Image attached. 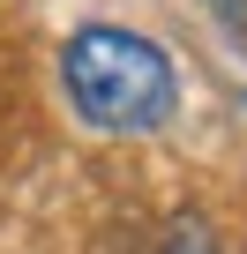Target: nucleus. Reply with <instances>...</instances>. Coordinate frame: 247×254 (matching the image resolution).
Here are the masks:
<instances>
[{"label":"nucleus","instance_id":"obj_1","mask_svg":"<svg viewBox=\"0 0 247 254\" xmlns=\"http://www.w3.org/2000/svg\"><path fill=\"white\" fill-rule=\"evenodd\" d=\"M60 82H68L75 112L105 135H150L180 112L172 53L143 30H120V23H82L60 53Z\"/></svg>","mask_w":247,"mask_h":254},{"label":"nucleus","instance_id":"obj_2","mask_svg":"<svg viewBox=\"0 0 247 254\" xmlns=\"http://www.w3.org/2000/svg\"><path fill=\"white\" fill-rule=\"evenodd\" d=\"M158 254H225V247H217V232H210L202 217H180V224L165 232V247H158Z\"/></svg>","mask_w":247,"mask_h":254},{"label":"nucleus","instance_id":"obj_3","mask_svg":"<svg viewBox=\"0 0 247 254\" xmlns=\"http://www.w3.org/2000/svg\"><path fill=\"white\" fill-rule=\"evenodd\" d=\"M217 8H225V23H232V30H247V0H217Z\"/></svg>","mask_w":247,"mask_h":254}]
</instances>
